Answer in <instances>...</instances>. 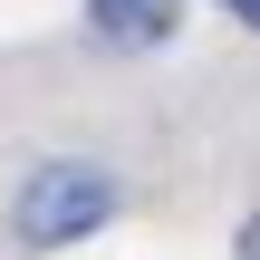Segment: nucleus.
Listing matches in <instances>:
<instances>
[{"mask_svg":"<svg viewBox=\"0 0 260 260\" xmlns=\"http://www.w3.org/2000/svg\"><path fill=\"white\" fill-rule=\"evenodd\" d=\"M116 203H125V183H116L106 164H87V154H48V164L19 174V193H10V232H19V251H77V241H96V232L116 222Z\"/></svg>","mask_w":260,"mask_h":260,"instance_id":"f257e3e1","label":"nucleus"},{"mask_svg":"<svg viewBox=\"0 0 260 260\" xmlns=\"http://www.w3.org/2000/svg\"><path fill=\"white\" fill-rule=\"evenodd\" d=\"M174 29H183V0H87V39L96 48H125V58L164 48Z\"/></svg>","mask_w":260,"mask_h":260,"instance_id":"f03ea898","label":"nucleus"},{"mask_svg":"<svg viewBox=\"0 0 260 260\" xmlns=\"http://www.w3.org/2000/svg\"><path fill=\"white\" fill-rule=\"evenodd\" d=\"M232 260H260V212L241 222V232H232Z\"/></svg>","mask_w":260,"mask_h":260,"instance_id":"7ed1b4c3","label":"nucleus"},{"mask_svg":"<svg viewBox=\"0 0 260 260\" xmlns=\"http://www.w3.org/2000/svg\"><path fill=\"white\" fill-rule=\"evenodd\" d=\"M222 10H232V19H241V29L260 39V0H222Z\"/></svg>","mask_w":260,"mask_h":260,"instance_id":"20e7f679","label":"nucleus"}]
</instances>
